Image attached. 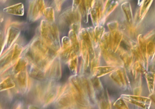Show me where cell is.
<instances>
[{
    "mask_svg": "<svg viewBox=\"0 0 155 109\" xmlns=\"http://www.w3.org/2000/svg\"><path fill=\"white\" fill-rule=\"evenodd\" d=\"M105 28L102 25H99L95 26L94 28L93 40V44L95 46H97L99 45L100 42L103 35L105 33Z\"/></svg>",
    "mask_w": 155,
    "mask_h": 109,
    "instance_id": "13",
    "label": "cell"
},
{
    "mask_svg": "<svg viewBox=\"0 0 155 109\" xmlns=\"http://www.w3.org/2000/svg\"><path fill=\"white\" fill-rule=\"evenodd\" d=\"M138 45L144 57H147L146 51H147V40L145 39L144 35L140 34L138 36Z\"/></svg>",
    "mask_w": 155,
    "mask_h": 109,
    "instance_id": "24",
    "label": "cell"
},
{
    "mask_svg": "<svg viewBox=\"0 0 155 109\" xmlns=\"http://www.w3.org/2000/svg\"><path fill=\"white\" fill-rule=\"evenodd\" d=\"M121 8L126 16L127 21L128 23L132 25L133 23V14L130 3L126 2L121 4Z\"/></svg>",
    "mask_w": 155,
    "mask_h": 109,
    "instance_id": "14",
    "label": "cell"
},
{
    "mask_svg": "<svg viewBox=\"0 0 155 109\" xmlns=\"http://www.w3.org/2000/svg\"><path fill=\"white\" fill-rule=\"evenodd\" d=\"M29 74L31 77L38 80H42L46 75L45 71L42 69L34 64L31 67Z\"/></svg>",
    "mask_w": 155,
    "mask_h": 109,
    "instance_id": "15",
    "label": "cell"
},
{
    "mask_svg": "<svg viewBox=\"0 0 155 109\" xmlns=\"http://www.w3.org/2000/svg\"><path fill=\"white\" fill-rule=\"evenodd\" d=\"M110 50L112 52L117 51L123 39V34L118 30L110 31Z\"/></svg>",
    "mask_w": 155,
    "mask_h": 109,
    "instance_id": "9",
    "label": "cell"
},
{
    "mask_svg": "<svg viewBox=\"0 0 155 109\" xmlns=\"http://www.w3.org/2000/svg\"><path fill=\"white\" fill-rule=\"evenodd\" d=\"M17 82L22 91L26 92L28 86V77L26 69L16 74Z\"/></svg>",
    "mask_w": 155,
    "mask_h": 109,
    "instance_id": "10",
    "label": "cell"
},
{
    "mask_svg": "<svg viewBox=\"0 0 155 109\" xmlns=\"http://www.w3.org/2000/svg\"><path fill=\"white\" fill-rule=\"evenodd\" d=\"M147 81L149 90L150 93H152L154 90V80H155V74L154 73L150 72L147 73L146 74Z\"/></svg>",
    "mask_w": 155,
    "mask_h": 109,
    "instance_id": "26",
    "label": "cell"
},
{
    "mask_svg": "<svg viewBox=\"0 0 155 109\" xmlns=\"http://www.w3.org/2000/svg\"><path fill=\"white\" fill-rule=\"evenodd\" d=\"M16 84L12 77H7L0 83V92L6 91L15 87Z\"/></svg>",
    "mask_w": 155,
    "mask_h": 109,
    "instance_id": "22",
    "label": "cell"
},
{
    "mask_svg": "<svg viewBox=\"0 0 155 109\" xmlns=\"http://www.w3.org/2000/svg\"><path fill=\"white\" fill-rule=\"evenodd\" d=\"M153 2V0H143L140 5L139 13V18L140 20L143 19L147 14Z\"/></svg>",
    "mask_w": 155,
    "mask_h": 109,
    "instance_id": "20",
    "label": "cell"
},
{
    "mask_svg": "<svg viewBox=\"0 0 155 109\" xmlns=\"http://www.w3.org/2000/svg\"><path fill=\"white\" fill-rule=\"evenodd\" d=\"M133 67L136 71L139 72L143 73L145 72L144 67L139 61L137 62L134 64Z\"/></svg>",
    "mask_w": 155,
    "mask_h": 109,
    "instance_id": "32",
    "label": "cell"
},
{
    "mask_svg": "<svg viewBox=\"0 0 155 109\" xmlns=\"http://www.w3.org/2000/svg\"><path fill=\"white\" fill-rule=\"evenodd\" d=\"M73 49L70 40L68 36H64L61 39V54L63 58H68L70 53Z\"/></svg>",
    "mask_w": 155,
    "mask_h": 109,
    "instance_id": "12",
    "label": "cell"
},
{
    "mask_svg": "<svg viewBox=\"0 0 155 109\" xmlns=\"http://www.w3.org/2000/svg\"><path fill=\"white\" fill-rule=\"evenodd\" d=\"M68 37L70 40L73 50L77 53L80 52V44L78 35L72 30H70L68 33Z\"/></svg>",
    "mask_w": 155,
    "mask_h": 109,
    "instance_id": "19",
    "label": "cell"
},
{
    "mask_svg": "<svg viewBox=\"0 0 155 109\" xmlns=\"http://www.w3.org/2000/svg\"><path fill=\"white\" fill-rule=\"evenodd\" d=\"M43 15H44L47 21L50 22H54L55 21V12L54 9L51 7L45 8L43 12Z\"/></svg>",
    "mask_w": 155,
    "mask_h": 109,
    "instance_id": "25",
    "label": "cell"
},
{
    "mask_svg": "<svg viewBox=\"0 0 155 109\" xmlns=\"http://www.w3.org/2000/svg\"><path fill=\"white\" fill-rule=\"evenodd\" d=\"M28 61V59L26 57H20L14 65V73L17 74L18 73L26 69Z\"/></svg>",
    "mask_w": 155,
    "mask_h": 109,
    "instance_id": "21",
    "label": "cell"
},
{
    "mask_svg": "<svg viewBox=\"0 0 155 109\" xmlns=\"http://www.w3.org/2000/svg\"><path fill=\"white\" fill-rule=\"evenodd\" d=\"M143 0H138V5L140 6V5H141V3L143 2Z\"/></svg>",
    "mask_w": 155,
    "mask_h": 109,
    "instance_id": "36",
    "label": "cell"
},
{
    "mask_svg": "<svg viewBox=\"0 0 155 109\" xmlns=\"http://www.w3.org/2000/svg\"><path fill=\"white\" fill-rule=\"evenodd\" d=\"M131 51L133 55L139 60H142L144 58V57L137 45H132L131 47Z\"/></svg>",
    "mask_w": 155,
    "mask_h": 109,
    "instance_id": "28",
    "label": "cell"
},
{
    "mask_svg": "<svg viewBox=\"0 0 155 109\" xmlns=\"http://www.w3.org/2000/svg\"><path fill=\"white\" fill-rule=\"evenodd\" d=\"M115 70V67L113 66L95 67L93 69V73L96 77H100L111 72Z\"/></svg>",
    "mask_w": 155,
    "mask_h": 109,
    "instance_id": "17",
    "label": "cell"
},
{
    "mask_svg": "<svg viewBox=\"0 0 155 109\" xmlns=\"http://www.w3.org/2000/svg\"><path fill=\"white\" fill-rule=\"evenodd\" d=\"M44 0H30L28 10V20L30 22L38 21L43 15L45 9Z\"/></svg>",
    "mask_w": 155,
    "mask_h": 109,
    "instance_id": "2",
    "label": "cell"
},
{
    "mask_svg": "<svg viewBox=\"0 0 155 109\" xmlns=\"http://www.w3.org/2000/svg\"><path fill=\"white\" fill-rule=\"evenodd\" d=\"M81 1V0H72V8H71L72 12H75L78 10Z\"/></svg>",
    "mask_w": 155,
    "mask_h": 109,
    "instance_id": "33",
    "label": "cell"
},
{
    "mask_svg": "<svg viewBox=\"0 0 155 109\" xmlns=\"http://www.w3.org/2000/svg\"><path fill=\"white\" fill-rule=\"evenodd\" d=\"M118 5V2L116 0H106L103 5L100 25L105 23L107 18L117 8Z\"/></svg>",
    "mask_w": 155,
    "mask_h": 109,
    "instance_id": "6",
    "label": "cell"
},
{
    "mask_svg": "<svg viewBox=\"0 0 155 109\" xmlns=\"http://www.w3.org/2000/svg\"><path fill=\"white\" fill-rule=\"evenodd\" d=\"M77 54L73 49L71 50L68 58H69L68 64L70 69L74 72L77 71V63H78Z\"/></svg>",
    "mask_w": 155,
    "mask_h": 109,
    "instance_id": "23",
    "label": "cell"
},
{
    "mask_svg": "<svg viewBox=\"0 0 155 109\" xmlns=\"http://www.w3.org/2000/svg\"><path fill=\"white\" fill-rule=\"evenodd\" d=\"M110 77L121 87L126 86V81L125 75L121 70L119 69L116 71L114 70V71L110 74Z\"/></svg>",
    "mask_w": 155,
    "mask_h": 109,
    "instance_id": "16",
    "label": "cell"
},
{
    "mask_svg": "<svg viewBox=\"0 0 155 109\" xmlns=\"http://www.w3.org/2000/svg\"><path fill=\"white\" fill-rule=\"evenodd\" d=\"M123 97L124 99L130 102L143 108H148V105L150 106L151 103L150 99L146 97L137 95H123Z\"/></svg>",
    "mask_w": 155,
    "mask_h": 109,
    "instance_id": "8",
    "label": "cell"
},
{
    "mask_svg": "<svg viewBox=\"0 0 155 109\" xmlns=\"http://www.w3.org/2000/svg\"><path fill=\"white\" fill-rule=\"evenodd\" d=\"M155 53V44L154 42L151 41H147V51L146 54L147 56L149 58H152L154 56Z\"/></svg>",
    "mask_w": 155,
    "mask_h": 109,
    "instance_id": "27",
    "label": "cell"
},
{
    "mask_svg": "<svg viewBox=\"0 0 155 109\" xmlns=\"http://www.w3.org/2000/svg\"><path fill=\"white\" fill-rule=\"evenodd\" d=\"M103 5V0H94L93 2L90 15L94 27L100 25Z\"/></svg>",
    "mask_w": 155,
    "mask_h": 109,
    "instance_id": "4",
    "label": "cell"
},
{
    "mask_svg": "<svg viewBox=\"0 0 155 109\" xmlns=\"http://www.w3.org/2000/svg\"><path fill=\"white\" fill-rule=\"evenodd\" d=\"M5 47V36L1 31H0V57L4 52Z\"/></svg>",
    "mask_w": 155,
    "mask_h": 109,
    "instance_id": "29",
    "label": "cell"
},
{
    "mask_svg": "<svg viewBox=\"0 0 155 109\" xmlns=\"http://www.w3.org/2000/svg\"><path fill=\"white\" fill-rule=\"evenodd\" d=\"M3 20H4V19H3V16L1 15H0V24L2 22Z\"/></svg>",
    "mask_w": 155,
    "mask_h": 109,
    "instance_id": "35",
    "label": "cell"
},
{
    "mask_svg": "<svg viewBox=\"0 0 155 109\" xmlns=\"http://www.w3.org/2000/svg\"><path fill=\"white\" fill-rule=\"evenodd\" d=\"M40 37L46 45L54 52L60 51L61 43L58 27L54 22L41 21L40 26Z\"/></svg>",
    "mask_w": 155,
    "mask_h": 109,
    "instance_id": "1",
    "label": "cell"
},
{
    "mask_svg": "<svg viewBox=\"0 0 155 109\" xmlns=\"http://www.w3.org/2000/svg\"><path fill=\"white\" fill-rule=\"evenodd\" d=\"M21 34V30L15 26H10L7 29L5 35L6 51L10 49L18 38Z\"/></svg>",
    "mask_w": 155,
    "mask_h": 109,
    "instance_id": "5",
    "label": "cell"
},
{
    "mask_svg": "<svg viewBox=\"0 0 155 109\" xmlns=\"http://www.w3.org/2000/svg\"><path fill=\"white\" fill-rule=\"evenodd\" d=\"M118 50L119 51L120 58L122 59L126 66L129 67L130 66L133 61V54L132 53H130L128 52L126 50L120 48L119 47Z\"/></svg>",
    "mask_w": 155,
    "mask_h": 109,
    "instance_id": "18",
    "label": "cell"
},
{
    "mask_svg": "<svg viewBox=\"0 0 155 109\" xmlns=\"http://www.w3.org/2000/svg\"><path fill=\"white\" fill-rule=\"evenodd\" d=\"M3 11L5 13L17 16H23L25 13L24 5L21 3L8 6L4 8Z\"/></svg>",
    "mask_w": 155,
    "mask_h": 109,
    "instance_id": "11",
    "label": "cell"
},
{
    "mask_svg": "<svg viewBox=\"0 0 155 109\" xmlns=\"http://www.w3.org/2000/svg\"><path fill=\"white\" fill-rule=\"evenodd\" d=\"M114 106L117 108L120 109H128L127 104H125V102L123 101L122 98H120L118 99L114 104Z\"/></svg>",
    "mask_w": 155,
    "mask_h": 109,
    "instance_id": "30",
    "label": "cell"
},
{
    "mask_svg": "<svg viewBox=\"0 0 155 109\" xmlns=\"http://www.w3.org/2000/svg\"><path fill=\"white\" fill-rule=\"evenodd\" d=\"M81 16L78 10L73 12L72 10H67L62 13L59 16V23L61 25L71 27L73 24L81 23Z\"/></svg>",
    "mask_w": 155,
    "mask_h": 109,
    "instance_id": "3",
    "label": "cell"
},
{
    "mask_svg": "<svg viewBox=\"0 0 155 109\" xmlns=\"http://www.w3.org/2000/svg\"><path fill=\"white\" fill-rule=\"evenodd\" d=\"M108 28L110 31L118 30L119 27V24L117 21H112L107 24Z\"/></svg>",
    "mask_w": 155,
    "mask_h": 109,
    "instance_id": "31",
    "label": "cell"
},
{
    "mask_svg": "<svg viewBox=\"0 0 155 109\" xmlns=\"http://www.w3.org/2000/svg\"><path fill=\"white\" fill-rule=\"evenodd\" d=\"M94 0H81L78 10L85 23L88 21V16Z\"/></svg>",
    "mask_w": 155,
    "mask_h": 109,
    "instance_id": "7",
    "label": "cell"
},
{
    "mask_svg": "<svg viewBox=\"0 0 155 109\" xmlns=\"http://www.w3.org/2000/svg\"><path fill=\"white\" fill-rule=\"evenodd\" d=\"M66 1L67 0H54L56 4V9L58 11H60L61 10V5Z\"/></svg>",
    "mask_w": 155,
    "mask_h": 109,
    "instance_id": "34",
    "label": "cell"
},
{
    "mask_svg": "<svg viewBox=\"0 0 155 109\" xmlns=\"http://www.w3.org/2000/svg\"><path fill=\"white\" fill-rule=\"evenodd\" d=\"M7 1H8V0H0V2L3 3L6 2Z\"/></svg>",
    "mask_w": 155,
    "mask_h": 109,
    "instance_id": "37",
    "label": "cell"
}]
</instances>
